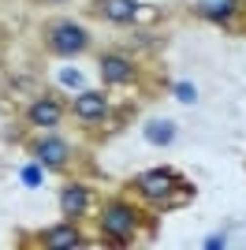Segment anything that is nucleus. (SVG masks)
<instances>
[{"instance_id":"dca6fc26","label":"nucleus","mask_w":246,"mask_h":250,"mask_svg":"<svg viewBox=\"0 0 246 250\" xmlns=\"http://www.w3.org/2000/svg\"><path fill=\"white\" fill-rule=\"evenodd\" d=\"M224 247V235H209V239H205V250H220Z\"/></svg>"},{"instance_id":"423d86ee","label":"nucleus","mask_w":246,"mask_h":250,"mask_svg":"<svg viewBox=\"0 0 246 250\" xmlns=\"http://www.w3.org/2000/svg\"><path fill=\"white\" fill-rule=\"evenodd\" d=\"M75 116L86 120V124H97V120L108 116V104H104L101 94H79V101H75Z\"/></svg>"},{"instance_id":"7ed1b4c3","label":"nucleus","mask_w":246,"mask_h":250,"mask_svg":"<svg viewBox=\"0 0 246 250\" xmlns=\"http://www.w3.org/2000/svg\"><path fill=\"white\" fill-rule=\"evenodd\" d=\"M138 190L145 198H168L175 190V172L172 168H149V172L138 176Z\"/></svg>"},{"instance_id":"f03ea898","label":"nucleus","mask_w":246,"mask_h":250,"mask_svg":"<svg viewBox=\"0 0 246 250\" xmlns=\"http://www.w3.org/2000/svg\"><path fill=\"white\" fill-rule=\"evenodd\" d=\"M134 209L127 206V202H108L104 206V217H101V228H104V235H112L116 243H127L134 235Z\"/></svg>"},{"instance_id":"4468645a","label":"nucleus","mask_w":246,"mask_h":250,"mask_svg":"<svg viewBox=\"0 0 246 250\" xmlns=\"http://www.w3.org/2000/svg\"><path fill=\"white\" fill-rule=\"evenodd\" d=\"M175 97H179L183 104H194V101H198V90H194L190 83H179V86H175Z\"/></svg>"},{"instance_id":"f8f14e48","label":"nucleus","mask_w":246,"mask_h":250,"mask_svg":"<svg viewBox=\"0 0 246 250\" xmlns=\"http://www.w3.org/2000/svg\"><path fill=\"white\" fill-rule=\"evenodd\" d=\"M239 8V0H198V11L209 19H231V11Z\"/></svg>"},{"instance_id":"9b49d317","label":"nucleus","mask_w":246,"mask_h":250,"mask_svg":"<svg viewBox=\"0 0 246 250\" xmlns=\"http://www.w3.org/2000/svg\"><path fill=\"white\" fill-rule=\"evenodd\" d=\"M41 243L45 247H82V235L75 228H52L41 235Z\"/></svg>"},{"instance_id":"6e6552de","label":"nucleus","mask_w":246,"mask_h":250,"mask_svg":"<svg viewBox=\"0 0 246 250\" xmlns=\"http://www.w3.org/2000/svg\"><path fill=\"white\" fill-rule=\"evenodd\" d=\"M97 8H101L104 19H112V22H131L134 15H138V4H134V0H101Z\"/></svg>"},{"instance_id":"9d476101","label":"nucleus","mask_w":246,"mask_h":250,"mask_svg":"<svg viewBox=\"0 0 246 250\" xmlns=\"http://www.w3.org/2000/svg\"><path fill=\"white\" fill-rule=\"evenodd\" d=\"M145 138H149L153 146H172L175 142V124L172 120H153V124L145 127Z\"/></svg>"},{"instance_id":"39448f33","label":"nucleus","mask_w":246,"mask_h":250,"mask_svg":"<svg viewBox=\"0 0 246 250\" xmlns=\"http://www.w3.org/2000/svg\"><path fill=\"white\" fill-rule=\"evenodd\" d=\"M131 63L123 60V56H116V52H108V56H101V79L108 86H123V83H131Z\"/></svg>"},{"instance_id":"1a4fd4ad","label":"nucleus","mask_w":246,"mask_h":250,"mask_svg":"<svg viewBox=\"0 0 246 250\" xmlns=\"http://www.w3.org/2000/svg\"><path fill=\"white\" fill-rule=\"evenodd\" d=\"M60 104L56 101H34L30 104V124H38V127H56L60 124Z\"/></svg>"},{"instance_id":"20e7f679","label":"nucleus","mask_w":246,"mask_h":250,"mask_svg":"<svg viewBox=\"0 0 246 250\" xmlns=\"http://www.w3.org/2000/svg\"><path fill=\"white\" fill-rule=\"evenodd\" d=\"M34 153H38L41 165H49V168L67 165V142H60V138H38V142H34Z\"/></svg>"},{"instance_id":"ddd939ff","label":"nucleus","mask_w":246,"mask_h":250,"mask_svg":"<svg viewBox=\"0 0 246 250\" xmlns=\"http://www.w3.org/2000/svg\"><path fill=\"white\" fill-rule=\"evenodd\" d=\"M41 165H26L22 168V183H26V187H41Z\"/></svg>"},{"instance_id":"0eeeda50","label":"nucleus","mask_w":246,"mask_h":250,"mask_svg":"<svg viewBox=\"0 0 246 250\" xmlns=\"http://www.w3.org/2000/svg\"><path fill=\"white\" fill-rule=\"evenodd\" d=\"M60 206H63V213H67V217H82V213H86V206H90V190L86 187H63L60 190Z\"/></svg>"},{"instance_id":"f257e3e1","label":"nucleus","mask_w":246,"mask_h":250,"mask_svg":"<svg viewBox=\"0 0 246 250\" xmlns=\"http://www.w3.org/2000/svg\"><path fill=\"white\" fill-rule=\"evenodd\" d=\"M86 45H90V38H86V30H82L79 22H71V19L49 22V49L56 52V56H75V52H82Z\"/></svg>"},{"instance_id":"2eb2a0df","label":"nucleus","mask_w":246,"mask_h":250,"mask_svg":"<svg viewBox=\"0 0 246 250\" xmlns=\"http://www.w3.org/2000/svg\"><path fill=\"white\" fill-rule=\"evenodd\" d=\"M63 86H82V75L75 71V67H60V75H56Z\"/></svg>"}]
</instances>
